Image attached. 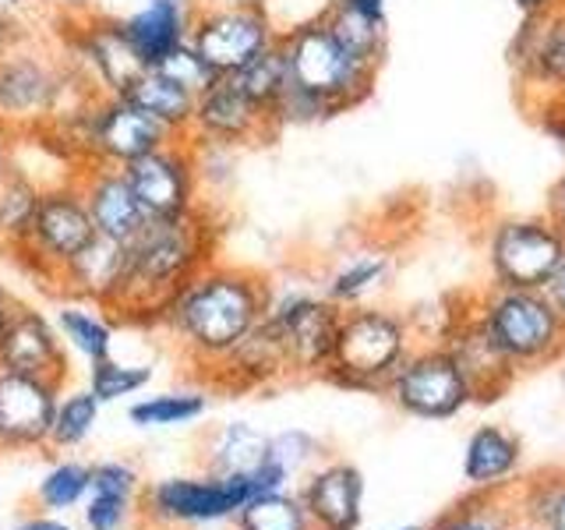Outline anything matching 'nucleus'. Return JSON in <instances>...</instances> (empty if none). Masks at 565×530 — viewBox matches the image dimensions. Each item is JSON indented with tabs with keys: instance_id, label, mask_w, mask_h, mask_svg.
<instances>
[{
	"instance_id": "nucleus-1",
	"label": "nucleus",
	"mask_w": 565,
	"mask_h": 530,
	"mask_svg": "<svg viewBox=\"0 0 565 530\" xmlns=\"http://www.w3.org/2000/svg\"><path fill=\"white\" fill-rule=\"evenodd\" d=\"M265 300H269V283L262 276L209 262L167 297L156 326L181 343L191 364L216 368L262 322Z\"/></svg>"
},
{
	"instance_id": "nucleus-2",
	"label": "nucleus",
	"mask_w": 565,
	"mask_h": 530,
	"mask_svg": "<svg viewBox=\"0 0 565 530\" xmlns=\"http://www.w3.org/2000/svg\"><path fill=\"white\" fill-rule=\"evenodd\" d=\"M212 262V226L205 212L177 220H149L124 244V279L110 305V318L156 326L167 297Z\"/></svg>"
},
{
	"instance_id": "nucleus-3",
	"label": "nucleus",
	"mask_w": 565,
	"mask_h": 530,
	"mask_svg": "<svg viewBox=\"0 0 565 530\" xmlns=\"http://www.w3.org/2000/svg\"><path fill=\"white\" fill-rule=\"evenodd\" d=\"M290 470L265 449V459L252 474H202L167 477L138 495V512L149 527H205L237 520V512L258 495L290 491Z\"/></svg>"
},
{
	"instance_id": "nucleus-4",
	"label": "nucleus",
	"mask_w": 565,
	"mask_h": 530,
	"mask_svg": "<svg viewBox=\"0 0 565 530\" xmlns=\"http://www.w3.org/2000/svg\"><path fill=\"white\" fill-rule=\"evenodd\" d=\"M279 46L287 57L290 82L315 99H322L329 114H340L371 93L375 71L350 57L326 18H311L290 32H279Z\"/></svg>"
},
{
	"instance_id": "nucleus-5",
	"label": "nucleus",
	"mask_w": 565,
	"mask_h": 530,
	"mask_svg": "<svg viewBox=\"0 0 565 530\" xmlns=\"http://www.w3.org/2000/svg\"><path fill=\"white\" fill-rule=\"evenodd\" d=\"M411 353V329L382 308H343L326 375L350 389H385Z\"/></svg>"
},
{
	"instance_id": "nucleus-6",
	"label": "nucleus",
	"mask_w": 565,
	"mask_h": 530,
	"mask_svg": "<svg viewBox=\"0 0 565 530\" xmlns=\"http://www.w3.org/2000/svg\"><path fill=\"white\" fill-rule=\"evenodd\" d=\"M477 322L512 371L547 364L565 353V318L541 290L494 287Z\"/></svg>"
},
{
	"instance_id": "nucleus-7",
	"label": "nucleus",
	"mask_w": 565,
	"mask_h": 530,
	"mask_svg": "<svg viewBox=\"0 0 565 530\" xmlns=\"http://www.w3.org/2000/svg\"><path fill=\"white\" fill-rule=\"evenodd\" d=\"M75 120V131L64 141L82 156V163H106V167H128L135 159L163 149L173 135L167 128L141 114L120 96H99L93 93L78 110H64Z\"/></svg>"
},
{
	"instance_id": "nucleus-8",
	"label": "nucleus",
	"mask_w": 565,
	"mask_h": 530,
	"mask_svg": "<svg viewBox=\"0 0 565 530\" xmlns=\"http://www.w3.org/2000/svg\"><path fill=\"white\" fill-rule=\"evenodd\" d=\"M93 241H96L93 216H88L75 177H67V181L40 191V205H35L29 241L22 252H18V258H22L29 269L40 273L43 279L61 283L67 265L75 262Z\"/></svg>"
},
{
	"instance_id": "nucleus-9",
	"label": "nucleus",
	"mask_w": 565,
	"mask_h": 530,
	"mask_svg": "<svg viewBox=\"0 0 565 530\" xmlns=\"http://www.w3.org/2000/svg\"><path fill=\"white\" fill-rule=\"evenodd\" d=\"M385 393L403 414L424 421L456 417L467 403H473V385L449 347L411 350L385 382Z\"/></svg>"
},
{
	"instance_id": "nucleus-10",
	"label": "nucleus",
	"mask_w": 565,
	"mask_h": 530,
	"mask_svg": "<svg viewBox=\"0 0 565 530\" xmlns=\"http://www.w3.org/2000/svg\"><path fill=\"white\" fill-rule=\"evenodd\" d=\"M265 318H269V326L282 343V353H287V371H322L326 375L343 308H335L329 297L308 290H269Z\"/></svg>"
},
{
	"instance_id": "nucleus-11",
	"label": "nucleus",
	"mask_w": 565,
	"mask_h": 530,
	"mask_svg": "<svg viewBox=\"0 0 565 530\" xmlns=\"http://www.w3.org/2000/svg\"><path fill=\"white\" fill-rule=\"evenodd\" d=\"M188 43L220 78H226L279 43V29L265 8H194Z\"/></svg>"
},
{
	"instance_id": "nucleus-12",
	"label": "nucleus",
	"mask_w": 565,
	"mask_h": 530,
	"mask_svg": "<svg viewBox=\"0 0 565 530\" xmlns=\"http://www.w3.org/2000/svg\"><path fill=\"white\" fill-rule=\"evenodd\" d=\"M562 258L565 237L552 220H505L488 247L494 287L512 290H541Z\"/></svg>"
},
{
	"instance_id": "nucleus-13",
	"label": "nucleus",
	"mask_w": 565,
	"mask_h": 530,
	"mask_svg": "<svg viewBox=\"0 0 565 530\" xmlns=\"http://www.w3.org/2000/svg\"><path fill=\"white\" fill-rule=\"evenodd\" d=\"M67 75L29 46L0 57V124L11 131L40 128L61 110Z\"/></svg>"
},
{
	"instance_id": "nucleus-14",
	"label": "nucleus",
	"mask_w": 565,
	"mask_h": 530,
	"mask_svg": "<svg viewBox=\"0 0 565 530\" xmlns=\"http://www.w3.org/2000/svg\"><path fill=\"white\" fill-rule=\"evenodd\" d=\"M135 199L141 202L149 220H177L188 212H199V173H194V156L188 138H173L163 149L135 159L120 167Z\"/></svg>"
},
{
	"instance_id": "nucleus-15",
	"label": "nucleus",
	"mask_w": 565,
	"mask_h": 530,
	"mask_svg": "<svg viewBox=\"0 0 565 530\" xmlns=\"http://www.w3.org/2000/svg\"><path fill=\"white\" fill-rule=\"evenodd\" d=\"M276 131L273 117L262 110L258 103L247 99L234 78H216L205 93L194 96V114L191 128L184 138L199 141V146H223V149H241L265 141Z\"/></svg>"
},
{
	"instance_id": "nucleus-16",
	"label": "nucleus",
	"mask_w": 565,
	"mask_h": 530,
	"mask_svg": "<svg viewBox=\"0 0 565 530\" xmlns=\"http://www.w3.org/2000/svg\"><path fill=\"white\" fill-rule=\"evenodd\" d=\"M57 400V382L0 371V453L46 446Z\"/></svg>"
},
{
	"instance_id": "nucleus-17",
	"label": "nucleus",
	"mask_w": 565,
	"mask_h": 530,
	"mask_svg": "<svg viewBox=\"0 0 565 530\" xmlns=\"http://www.w3.org/2000/svg\"><path fill=\"white\" fill-rule=\"evenodd\" d=\"M75 177V184L85 199L88 216H93L96 234L106 241L128 244L141 226L149 223L146 209L135 199V191L128 184L120 167H106V163H82Z\"/></svg>"
},
{
	"instance_id": "nucleus-18",
	"label": "nucleus",
	"mask_w": 565,
	"mask_h": 530,
	"mask_svg": "<svg viewBox=\"0 0 565 530\" xmlns=\"http://www.w3.org/2000/svg\"><path fill=\"white\" fill-rule=\"evenodd\" d=\"M0 371H14V375H32L64 385L67 379V353L64 340L46 315L32 308H18V315L8 322L0 336Z\"/></svg>"
},
{
	"instance_id": "nucleus-19",
	"label": "nucleus",
	"mask_w": 565,
	"mask_h": 530,
	"mask_svg": "<svg viewBox=\"0 0 565 530\" xmlns=\"http://www.w3.org/2000/svg\"><path fill=\"white\" fill-rule=\"evenodd\" d=\"M194 4L184 0H149L146 8L117 18V32L138 67H159L188 43Z\"/></svg>"
},
{
	"instance_id": "nucleus-20",
	"label": "nucleus",
	"mask_w": 565,
	"mask_h": 530,
	"mask_svg": "<svg viewBox=\"0 0 565 530\" xmlns=\"http://www.w3.org/2000/svg\"><path fill=\"white\" fill-rule=\"evenodd\" d=\"M297 499L308 509L315 530H358L364 477L353 464L335 459V464H322L305 477Z\"/></svg>"
},
{
	"instance_id": "nucleus-21",
	"label": "nucleus",
	"mask_w": 565,
	"mask_h": 530,
	"mask_svg": "<svg viewBox=\"0 0 565 530\" xmlns=\"http://www.w3.org/2000/svg\"><path fill=\"white\" fill-rule=\"evenodd\" d=\"M71 53H75L78 64L88 71V78L99 85V96H117L124 82H128L135 71H141L128 53V46H124L114 18H96V22L82 25L71 35Z\"/></svg>"
},
{
	"instance_id": "nucleus-22",
	"label": "nucleus",
	"mask_w": 565,
	"mask_h": 530,
	"mask_svg": "<svg viewBox=\"0 0 565 530\" xmlns=\"http://www.w3.org/2000/svg\"><path fill=\"white\" fill-rule=\"evenodd\" d=\"M141 477L124 459H103L93 464V491H88L82 520L85 530H124L138 512Z\"/></svg>"
},
{
	"instance_id": "nucleus-23",
	"label": "nucleus",
	"mask_w": 565,
	"mask_h": 530,
	"mask_svg": "<svg viewBox=\"0 0 565 530\" xmlns=\"http://www.w3.org/2000/svg\"><path fill=\"white\" fill-rule=\"evenodd\" d=\"M520 459H523V446L516 435L499 428V424H481L467 438L463 481L473 491H502L516 477Z\"/></svg>"
},
{
	"instance_id": "nucleus-24",
	"label": "nucleus",
	"mask_w": 565,
	"mask_h": 530,
	"mask_svg": "<svg viewBox=\"0 0 565 530\" xmlns=\"http://www.w3.org/2000/svg\"><path fill=\"white\" fill-rule=\"evenodd\" d=\"M120 99H128L138 106L141 114H149L159 128H167L173 138H184L191 128V114H194V96L188 88H181L173 78H167L159 67H141L124 82L117 93Z\"/></svg>"
},
{
	"instance_id": "nucleus-25",
	"label": "nucleus",
	"mask_w": 565,
	"mask_h": 530,
	"mask_svg": "<svg viewBox=\"0 0 565 530\" xmlns=\"http://www.w3.org/2000/svg\"><path fill=\"white\" fill-rule=\"evenodd\" d=\"M282 371H287V353H282V343H279L276 329L269 326V318L262 315V322L216 364V375L212 379L241 389V385L269 382V379L282 375Z\"/></svg>"
},
{
	"instance_id": "nucleus-26",
	"label": "nucleus",
	"mask_w": 565,
	"mask_h": 530,
	"mask_svg": "<svg viewBox=\"0 0 565 530\" xmlns=\"http://www.w3.org/2000/svg\"><path fill=\"white\" fill-rule=\"evenodd\" d=\"M120 279H124V244L106 241L99 234L61 276V283L71 294L93 300L103 311H110L114 297L120 290Z\"/></svg>"
},
{
	"instance_id": "nucleus-27",
	"label": "nucleus",
	"mask_w": 565,
	"mask_h": 530,
	"mask_svg": "<svg viewBox=\"0 0 565 530\" xmlns=\"http://www.w3.org/2000/svg\"><path fill=\"white\" fill-rule=\"evenodd\" d=\"M269 449V435L244 421H230L212 435L205 449V470L209 474H252Z\"/></svg>"
},
{
	"instance_id": "nucleus-28",
	"label": "nucleus",
	"mask_w": 565,
	"mask_h": 530,
	"mask_svg": "<svg viewBox=\"0 0 565 530\" xmlns=\"http://www.w3.org/2000/svg\"><path fill=\"white\" fill-rule=\"evenodd\" d=\"M40 184L29 181L25 170L11 167V173L0 181V247L4 252H22L29 241V230L40 205Z\"/></svg>"
},
{
	"instance_id": "nucleus-29",
	"label": "nucleus",
	"mask_w": 565,
	"mask_h": 530,
	"mask_svg": "<svg viewBox=\"0 0 565 530\" xmlns=\"http://www.w3.org/2000/svg\"><path fill=\"white\" fill-rule=\"evenodd\" d=\"M53 326H57L61 340L75 353H82L88 364L114 353V318L110 315H99L82 305H64Z\"/></svg>"
},
{
	"instance_id": "nucleus-30",
	"label": "nucleus",
	"mask_w": 565,
	"mask_h": 530,
	"mask_svg": "<svg viewBox=\"0 0 565 530\" xmlns=\"http://www.w3.org/2000/svg\"><path fill=\"white\" fill-rule=\"evenodd\" d=\"M322 18L335 32V40L347 46V53L353 61H361L364 67L379 71V64L385 57V22H371V18L343 8L340 0H335Z\"/></svg>"
},
{
	"instance_id": "nucleus-31",
	"label": "nucleus",
	"mask_w": 565,
	"mask_h": 530,
	"mask_svg": "<svg viewBox=\"0 0 565 530\" xmlns=\"http://www.w3.org/2000/svg\"><path fill=\"white\" fill-rule=\"evenodd\" d=\"M226 78H234V85L241 88V93L273 117L276 99L282 96V88L290 85V71H287V57H282V46L273 43L265 53H258L252 64H244L237 75H226Z\"/></svg>"
},
{
	"instance_id": "nucleus-32",
	"label": "nucleus",
	"mask_w": 565,
	"mask_h": 530,
	"mask_svg": "<svg viewBox=\"0 0 565 530\" xmlns=\"http://www.w3.org/2000/svg\"><path fill=\"white\" fill-rule=\"evenodd\" d=\"M530 67L547 85L565 88V11L537 14L534 29H530Z\"/></svg>"
},
{
	"instance_id": "nucleus-33",
	"label": "nucleus",
	"mask_w": 565,
	"mask_h": 530,
	"mask_svg": "<svg viewBox=\"0 0 565 530\" xmlns=\"http://www.w3.org/2000/svg\"><path fill=\"white\" fill-rule=\"evenodd\" d=\"M388 276V258L385 255H353L347 265H340L329 283H326V294L335 308H353L379 287V283Z\"/></svg>"
},
{
	"instance_id": "nucleus-34",
	"label": "nucleus",
	"mask_w": 565,
	"mask_h": 530,
	"mask_svg": "<svg viewBox=\"0 0 565 530\" xmlns=\"http://www.w3.org/2000/svg\"><path fill=\"white\" fill-rule=\"evenodd\" d=\"M99 421V400L88 393V389H75L57 400V411H53V424H50V438L46 446L53 449H75L93 435Z\"/></svg>"
},
{
	"instance_id": "nucleus-35",
	"label": "nucleus",
	"mask_w": 565,
	"mask_h": 530,
	"mask_svg": "<svg viewBox=\"0 0 565 530\" xmlns=\"http://www.w3.org/2000/svg\"><path fill=\"white\" fill-rule=\"evenodd\" d=\"M516 509L502 499V491H477L473 499L452 506L428 530H509Z\"/></svg>"
},
{
	"instance_id": "nucleus-36",
	"label": "nucleus",
	"mask_w": 565,
	"mask_h": 530,
	"mask_svg": "<svg viewBox=\"0 0 565 530\" xmlns=\"http://www.w3.org/2000/svg\"><path fill=\"white\" fill-rule=\"evenodd\" d=\"M237 527L241 530H315L308 509L300 506V499L290 491L258 495L255 502H247L237 512Z\"/></svg>"
},
{
	"instance_id": "nucleus-37",
	"label": "nucleus",
	"mask_w": 565,
	"mask_h": 530,
	"mask_svg": "<svg viewBox=\"0 0 565 530\" xmlns=\"http://www.w3.org/2000/svg\"><path fill=\"white\" fill-rule=\"evenodd\" d=\"M88 491H93V467L78 464V459H64V464L43 474L40 488H35V502L46 512H64L82 506L88 499Z\"/></svg>"
},
{
	"instance_id": "nucleus-38",
	"label": "nucleus",
	"mask_w": 565,
	"mask_h": 530,
	"mask_svg": "<svg viewBox=\"0 0 565 530\" xmlns=\"http://www.w3.org/2000/svg\"><path fill=\"white\" fill-rule=\"evenodd\" d=\"M516 517L537 523L541 530H565V474L526 481L512 499Z\"/></svg>"
},
{
	"instance_id": "nucleus-39",
	"label": "nucleus",
	"mask_w": 565,
	"mask_h": 530,
	"mask_svg": "<svg viewBox=\"0 0 565 530\" xmlns=\"http://www.w3.org/2000/svg\"><path fill=\"white\" fill-rule=\"evenodd\" d=\"M209 400L202 393H159L131 403V424L138 428H177V424H191L205 414Z\"/></svg>"
},
{
	"instance_id": "nucleus-40",
	"label": "nucleus",
	"mask_w": 565,
	"mask_h": 530,
	"mask_svg": "<svg viewBox=\"0 0 565 530\" xmlns=\"http://www.w3.org/2000/svg\"><path fill=\"white\" fill-rule=\"evenodd\" d=\"M152 382V368L149 364H120L114 353L103 361L88 364V393L103 403H117L124 396L141 393Z\"/></svg>"
},
{
	"instance_id": "nucleus-41",
	"label": "nucleus",
	"mask_w": 565,
	"mask_h": 530,
	"mask_svg": "<svg viewBox=\"0 0 565 530\" xmlns=\"http://www.w3.org/2000/svg\"><path fill=\"white\" fill-rule=\"evenodd\" d=\"M159 71H163L167 78H173L181 88H188L191 96L205 93V88L220 78L216 71H212V67L199 57V53H194V46H191V43H184L181 50L173 53V57H167L163 64H159Z\"/></svg>"
},
{
	"instance_id": "nucleus-42",
	"label": "nucleus",
	"mask_w": 565,
	"mask_h": 530,
	"mask_svg": "<svg viewBox=\"0 0 565 530\" xmlns=\"http://www.w3.org/2000/svg\"><path fill=\"white\" fill-rule=\"evenodd\" d=\"M269 453L279 459L282 467L290 470V477L297 470H308L311 459L322 453V442L311 438L308 432H282V435H273L269 438Z\"/></svg>"
},
{
	"instance_id": "nucleus-43",
	"label": "nucleus",
	"mask_w": 565,
	"mask_h": 530,
	"mask_svg": "<svg viewBox=\"0 0 565 530\" xmlns=\"http://www.w3.org/2000/svg\"><path fill=\"white\" fill-rule=\"evenodd\" d=\"M29 46V32H25V22L18 18L14 11L0 8V57H8V53Z\"/></svg>"
},
{
	"instance_id": "nucleus-44",
	"label": "nucleus",
	"mask_w": 565,
	"mask_h": 530,
	"mask_svg": "<svg viewBox=\"0 0 565 530\" xmlns=\"http://www.w3.org/2000/svg\"><path fill=\"white\" fill-rule=\"evenodd\" d=\"M541 294H544L547 300H552V308L565 318V258L558 262V269H555L552 276H547V283L541 287Z\"/></svg>"
},
{
	"instance_id": "nucleus-45",
	"label": "nucleus",
	"mask_w": 565,
	"mask_h": 530,
	"mask_svg": "<svg viewBox=\"0 0 565 530\" xmlns=\"http://www.w3.org/2000/svg\"><path fill=\"white\" fill-rule=\"evenodd\" d=\"M340 4L371 18V22H385V0H340Z\"/></svg>"
},
{
	"instance_id": "nucleus-46",
	"label": "nucleus",
	"mask_w": 565,
	"mask_h": 530,
	"mask_svg": "<svg viewBox=\"0 0 565 530\" xmlns=\"http://www.w3.org/2000/svg\"><path fill=\"white\" fill-rule=\"evenodd\" d=\"M11 138H14V131L0 124V181H4V177L11 173V167H14V159H11Z\"/></svg>"
},
{
	"instance_id": "nucleus-47",
	"label": "nucleus",
	"mask_w": 565,
	"mask_h": 530,
	"mask_svg": "<svg viewBox=\"0 0 565 530\" xmlns=\"http://www.w3.org/2000/svg\"><path fill=\"white\" fill-rule=\"evenodd\" d=\"M11 530H71V527L64 520H57V517H29V520H22Z\"/></svg>"
},
{
	"instance_id": "nucleus-48",
	"label": "nucleus",
	"mask_w": 565,
	"mask_h": 530,
	"mask_svg": "<svg viewBox=\"0 0 565 530\" xmlns=\"http://www.w3.org/2000/svg\"><path fill=\"white\" fill-rule=\"evenodd\" d=\"M552 223H555L558 234L565 237V177H562V184H558L555 199H552Z\"/></svg>"
},
{
	"instance_id": "nucleus-49",
	"label": "nucleus",
	"mask_w": 565,
	"mask_h": 530,
	"mask_svg": "<svg viewBox=\"0 0 565 530\" xmlns=\"http://www.w3.org/2000/svg\"><path fill=\"white\" fill-rule=\"evenodd\" d=\"M18 308H22V305H18V300L4 287H0V336H4V329H8L11 318L18 315Z\"/></svg>"
},
{
	"instance_id": "nucleus-50",
	"label": "nucleus",
	"mask_w": 565,
	"mask_h": 530,
	"mask_svg": "<svg viewBox=\"0 0 565 530\" xmlns=\"http://www.w3.org/2000/svg\"><path fill=\"white\" fill-rule=\"evenodd\" d=\"M194 8H265V0H194Z\"/></svg>"
},
{
	"instance_id": "nucleus-51",
	"label": "nucleus",
	"mask_w": 565,
	"mask_h": 530,
	"mask_svg": "<svg viewBox=\"0 0 565 530\" xmlns=\"http://www.w3.org/2000/svg\"><path fill=\"white\" fill-rule=\"evenodd\" d=\"M516 4L526 11V14H547V11H555V0H516Z\"/></svg>"
},
{
	"instance_id": "nucleus-52",
	"label": "nucleus",
	"mask_w": 565,
	"mask_h": 530,
	"mask_svg": "<svg viewBox=\"0 0 565 530\" xmlns=\"http://www.w3.org/2000/svg\"><path fill=\"white\" fill-rule=\"evenodd\" d=\"M509 530H541V527H537V523H530V520H523V517H512Z\"/></svg>"
},
{
	"instance_id": "nucleus-53",
	"label": "nucleus",
	"mask_w": 565,
	"mask_h": 530,
	"mask_svg": "<svg viewBox=\"0 0 565 530\" xmlns=\"http://www.w3.org/2000/svg\"><path fill=\"white\" fill-rule=\"evenodd\" d=\"M29 0H0V8H8V11H18V8H25Z\"/></svg>"
},
{
	"instance_id": "nucleus-54",
	"label": "nucleus",
	"mask_w": 565,
	"mask_h": 530,
	"mask_svg": "<svg viewBox=\"0 0 565 530\" xmlns=\"http://www.w3.org/2000/svg\"><path fill=\"white\" fill-rule=\"evenodd\" d=\"M399 530H428V527H399Z\"/></svg>"
},
{
	"instance_id": "nucleus-55",
	"label": "nucleus",
	"mask_w": 565,
	"mask_h": 530,
	"mask_svg": "<svg viewBox=\"0 0 565 530\" xmlns=\"http://www.w3.org/2000/svg\"><path fill=\"white\" fill-rule=\"evenodd\" d=\"M184 4H194V0H184Z\"/></svg>"
}]
</instances>
